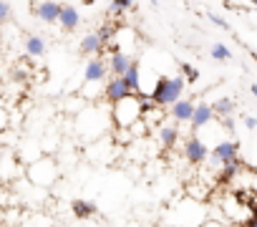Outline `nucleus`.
<instances>
[{
    "label": "nucleus",
    "instance_id": "f257e3e1",
    "mask_svg": "<svg viewBox=\"0 0 257 227\" xmlns=\"http://www.w3.org/2000/svg\"><path fill=\"white\" fill-rule=\"evenodd\" d=\"M207 207L204 202H197L192 197H184L177 207L169 209L167 214V222L169 227H202L207 222Z\"/></svg>",
    "mask_w": 257,
    "mask_h": 227
},
{
    "label": "nucleus",
    "instance_id": "f03ea898",
    "mask_svg": "<svg viewBox=\"0 0 257 227\" xmlns=\"http://www.w3.org/2000/svg\"><path fill=\"white\" fill-rule=\"evenodd\" d=\"M184 88H187V81H184V76L182 73H177V76H159L157 81H154V88H152V101L157 103V106H174L179 98H182V93H184Z\"/></svg>",
    "mask_w": 257,
    "mask_h": 227
},
{
    "label": "nucleus",
    "instance_id": "7ed1b4c3",
    "mask_svg": "<svg viewBox=\"0 0 257 227\" xmlns=\"http://www.w3.org/2000/svg\"><path fill=\"white\" fill-rule=\"evenodd\" d=\"M144 117V108H142V98L139 96H126L118 103H113L111 108V119L118 129H132L134 124H139Z\"/></svg>",
    "mask_w": 257,
    "mask_h": 227
},
{
    "label": "nucleus",
    "instance_id": "20e7f679",
    "mask_svg": "<svg viewBox=\"0 0 257 227\" xmlns=\"http://www.w3.org/2000/svg\"><path fill=\"white\" fill-rule=\"evenodd\" d=\"M26 179L38 189H48L58 179V164L51 157H41V159H36L33 164L26 167Z\"/></svg>",
    "mask_w": 257,
    "mask_h": 227
},
{
    "label": "nucleus",
    "instance_id": "39448f33",
    "mask_svg": "<svg viewBox=\"0 0 257 227\" xmlns=\"http://www.w3.org/2000/svg\"><path fill=\"white\" fill-rule=\"evenodd\" d=\"M234 159H239V142H229L227 139V142L214 144L212 152H209V162L214 167H224V164H229Z\"/></svg>",
    "mask_w": 257,
    "mask_h": 227
},
{
    "label": "nucleus",
    "instance_id": "423d86ee",
    "mask_svg": "<svg viewBox=\"0 0 257 227\" xmlns=\"http://www.w3.org/2000/svg\"><path fill=\"white\" fill-rule=\"evenodd\" d=\"M209 147L197 137V134H192L187 142H184V159L192 164V167H199V164H204L207 159H209Z\"/></svg>",
    "mask_w": 257,
    "mask_h": 227
},
{
    "label": "nucleus",
    "instance_id": "0eeeda50",
    "mask_svg": "<svg viewBox=\"0 0 257 227\" xmlns=\"http://www.w3.org/2000/svg\"><path fill=\"white\" fill-rule=\"evenodd\" d=\"M106 76H108V61H103L101 56H93V58L86 63V68H83V86L101 83Z\"/></svg>",
    "mask_w": 257,
    "mask_h": 227
},
{
    "label": "nucleus",
    "instance_id": "6e6552de",
    "mask_svg": "<svg viewBox=\"0 0 257 227\" xmlns=\"http://www.w3.org/2000/svg\"><path fill=\"white\" fill-rule=\"evenodd\" d=\"M23 167L18 162V154L13 152H3V157H0V182H13L18 177H23Z\"/></svg>",
    "mask_w": 257,
    "mask_h": 227
},
{
    "label": "nucleus",
    "instance_id": "1a4fd4ad",
    "mask_svg": "<svg viewBox=\"0 0 257 227\" xmlns=\"http://www.w3.org/2000/svg\"><path fill=\"white\" fill-rule=\"evenodd\" d=\"M103 96H106V101L113 106V103H118L121 98L132 96V91H128V86H126L123 76H111V78H108V83L103 86Z\"/></svg>",
    "mask_w": 257,
    "mask_h": 227
},
{
    "label": "nucleus",
    "instance_id": "9d476101",
    "mask_svg": "<svg viewBox=\"0 0 257 227\" xmlns=\"http://www.w3.org/2000/svg\"><path fill=\"white\" fill-rule=\"evenodd\" d=\"M157 139H159V144H162L167 152H172V149L179 144V124H177V122H172V124H159Z\"/></svg>",
    "mask_w": 257,
    "mask_h": 227
},
{
    "label": "nucleus",
    "instance_id": "9b49d317",
    "mask_svg": "<svg viewBox=\"0 0 257 227\" xmlns=\"http://www.w3.org/2000/svg\"><path fill=\"white\" fill-rule=\"evenodd\" d=\"M194 108H197V103L194 101H189V98H179L172 108H169V113H172V122H177V124H184V122H192V117H194Z\"/></svg>",
    "mask_w": 257,
    "mask_h": 227
},
{
    "label": "nucleus",
    "instance_id": "f8f14e48",
    "mask_svg": "<svg viewBox=\"0 0 257 227\" xmlns=\"http://www.w3.org/2000/svg\"><path fill=\"white\" fill-rule=\"evenodd\" d=\"M61 8H63V6L53 3V0H43V3H36V6H33V13H36L43 23H58Z\"/></svg>",
    "mask_w": 257,
    "mask_h": 227
},
{
    "label": "nucleus",
    "instance_id": "ddd939ff",
    "mask_svg": "<svg viewBox=\"0 0 257 227\" xmlns=\"http://www.w3.org/2000/svg\"><path fill=\"white\" fill-rule=\"evenodd\" d=\"M132 63H134V58L128 56L126 51L111 53V56H108V73H111V76H123L128 68H132Z\"/></svg>",
    "mask_w": 257,
    "mask_h": 227
},
{
    "label": "nucleus",
    "instance_id": "4468645a",
    "mask_svg": "<svg viewBox=\"0 0 257 227\" xmlns=\"http://www.w3.org/2000/svg\"><path fill=\"white\" fill-rule=\"evenodd\" d=\"M214 119V111H212V103H204V101H199L197 103V108H194V117H192V134H197V129H202V127H207L209 122Z\"/></svg>",
    "mask_w": 257,
    "mask_h": 227
},
{
    "label": "nucleus",
    "instance_id": "2eb2a0df",
    "mask_svg": "<svg viewBox=\"0 0 257 227\" xmlns=\"http://www.w3.org/2000/svg\"><path fill=\"white\" fill-rule=\"evenodd\" d=\"M242 169H244V167H242V159H234V162L224 164V167L219 169V174H217V184H219V187H229V184L239 177Z\"/></svg>",
    "mask_w": 257,
    "mask_h": 227
},
{
    "label": "nucleus",
    "instance_id": "dca6fc26",
    "mask_svg": "<svg viewBox=\"0 0 257 227\" xmlns=\"http://www.w3.org/2000/svg\"><path fill=\"white\" fill-rule=\"evenodd\" d=\"M78 23H81V13H78L73 6H63V8H61L58 26H61L66 33H71V31H76V28H78Z\"/></svg>",
    "mask_w": 257,
    "mask_h": 227
},
{
    "label": "nucleus",
    "instance_id": "f3484780",
    "mask_svg": "<svg viewBox=\"0 0 257 227\" xmlns=\"http://www.w3.org/2000/svg\"><path fill=\"white\" fill-rule=\"evenodd\" d=\"M103 48V41L98 33H86L78 43V53L81 56H98V51Z\"/></svg>",
    "mask_w": 257,
    "mask_h": 227
},
{
    "label": "nucleus",
    "instance_id": "a211bd4d",
    "mask_svg": "<svg viewBox=\"0 0 257 227\" xmlns=\"http://www.w3.org/2000/svg\"><path fill=\"white\" fill-rule=\"evenodd\" d=\"M123 81H126L128 91H132L134 96L144 93V91H142V66H139V61H134V63H132V68H128V71L123 73Z\"/></svg>",
    "mask_w": 257,
    "mask_h": 227
},
{
    "label": "nucleus",
    "instance_id": "6ab92c4d",
    "mask_svg": "<svg viewBox=\"0 0 257 227\" xmlns=\"http://www.w3.org/2000/svg\"><path fill=\"white\" fill-rule=\"evenodd\" d=\"M71 212L78 219H88V217H93L98 212V207H96V202H88V199H73L71 202Z\"/></svg>",
    "mask_w": 257,
    "mask_h": 227
},
{
    "label": "nucleus",
    "instance_id": "aec40b11",
    "mask_svg": "<svg viewBox=\"0 0 257 227\" xmlns=\"http://www.w3.org/2000/svg\"><path fill=\"white\" fill-rule=\"evenodd\" d=\"M212 111H214V117H217V119L232 117V113H234V101L227 98V96H222V98H217V101L212 103Z\"/></svg>",
    "mask_w": 257,
    "mask_h": 227
},
{
    "label": "nucleus",
    "instance_id": "412c9836",
    "mask_svg": "<svg viewBox=\"0 0 257 227\" xmlns=\"http://www.w3.org/2000/svg\"><path fill=\"white\" fill-rule=\"evenodd\" d=\"M23 48H26V53H28V56L38 58V56H43V53H46V41H43L41 36H28V38H26V43H23Z\"/></svg>",
    "mask_w": 257,
    "mask_h": 227
},
{
    "label": "nucleus",
    "instance_id": "4be33fe9",
    "mask_svg": "<svg viewBox=\"0 0 257 227\" xmlns=\"http://www.w3.org/2000/svg\"><path fill=\"white\" fill-rule=\"evenodd\" d=\"M209 56H212L214 61H232V51H229L224 43H214V46L209 48Z\"/></svg>",
    "mask_w": 257,
    "mask_h": 227
},
{
    "label": "nucleus",
    "instance_id": "5701e85b",
    "mask_svg": "<svg viewBox=\"0 0 257 227\" xmlns=\"http://www.w3.org/2000/svg\"><path fill=\"white\" fill-rule=\"evenodd\" d=\"M179 73L184 76V81H187V83L199 81V68H194L192 63H179Z\"/></svg>",
    "mask_w": 257,
    "mask_h": 227
},
{
    "label": "nucleus",
    "instance_id": "b1692460",
    "mask_svg": "<svg viewBox=\"0 0 257 227\" xmlns=\"http://www.w3.org/2000/svg\"><path fill=\"white\" fill-rule=\"evenodd\" d=\"M137 6V0H111V11L113 13H123L128 8H134Z\"/></svg>",
    "mask_w": 257,
    "mask_h": 227
},
{
    "label": "nucleus",
    "instance_id": "393cba45",
    "mask_svg": "<svg viewBox=\"0 0 257 227\" xmlns=\"http://www.w3.org/2000/svg\"><path fill=\"white\" fill-rule=\"evenodd\" d=\"M11 16H13V11H11V3H8V0H0V26H3V23H8V21H11Z\"/></svg>",
    "mask_w": 257,
    "mask_h": 227
},
{
    "label": "nucleus",
    "instance_id": "a878e982",
    "mask_svg": "<svg viewBox=\"0 0 257 227\" xmlns=\"http://www.w3.org/2000/svg\"><path fill=\"white\" fill-rule=\"evenodd\" d=\"M207 18H209V21H212V23H214V26H217L219 31H232V28H229V23H227V21H224L222 16H217V13H209Z\"/></svg>",
    "mask_w": 257,
    "mask_h": 227
},
{
    "label": "nucleus",
    "instance_id": "bb28decb",
    "mask_svg": "<svg viewBox=\"0 0 257 227\" xmlns=\"http://www.w3.org/2000/svg\"><path fill=\"white\" fill-rule=\"evenodd\" d=\"M219 127H222L227 134H232V132H234V119H232V117H224V119H219Z\"/></svg>",
    "mask_w": 257,
    "mask_h": 227
},
{
    "label": "nucleus",
    "instance_id": "cd10ccee",
    "mask_svg": "<svg viewBox=\"0 0 257 227\" xmlns=\"http://www.w3.org/2000/svg\"><path fill=\"white\" fill-rule=\"evenodd\" d=\"M6 129H8V111L0 108V132H6Z\"/></svg>",
    "mask_w": 257,
    "mask_h": 227
},
{
    "label": "nucleus",
    "instance_id": "c85d7f7f",
    "mask_svg": "<svg viewBox=\"0 0 257 227\" xmlns=\"http://www.w3.org/2000/svg\"><path fill=\"white\" fill-rule=\"evenodd\" d=\"M242 122H244V127H247V129H257V119H254V117H244Z\"/></svg>",
    "mask_w": 257,
    "mask_h": 227
},
{
    "label": "nucleus",
    "instance_id": "c756f323",
    "mask_svg": "<svg viewBox=\"0 0 257 227\" xmlns=\"http://www.w3.org/2000/svg\"><path fill=\"white\" fill-rule=\"evenodd\" d=\"M202 227H224V224H222L219 219H214V217H209V219H207V222H204Z\"/></svg>",
    "mask_w": 257,
    "mask_h": 227
},
{
    "label": "nucleus",
    "instance_id": "7c9ffc66",
    "mask_svg": "<svg viewBox=\"0 0 257 227\" xmlns=\"http://www.w3.org/2000/svg\"><path fill=\"white\" fill-rule=\"evenodd\" d=\"M254 194H257V192H254ZM247 204H249V212H252V217H257V199H254V202H247Z\"/></svg>",
    "mask_w": 257,
    "mask_h": 227
},
{
    "label": "nucleus",
    "instance_id": "2f4dec72",
    "mask_svg": "<svg viewBox=\"0 0 257 227\" xmlns=\"http://www.w3.org/2000/svg\"><path fill=\"white\" fill-rule=\"evenodd\" d=\"M242 227H257V217H249V219H247Z\"/></svg>",
    "mask_w": 257,
    "mask_h": 227
},
{
    "label": "nucleus",
    "instance_id": "473e14b6",
    "mask_svg": "<svg viewBox=\"0 0 257 227\" xmlns=\"http://www.w3.org/2000/svg\"><path fill=\"white\" fill-rule=\"evenodd\" d=\"M249 93H252V96L257 98V83H252V86H249Z\"/></svg>",
    "mask_w": 257,
    "mask_h": 227
},
{
    "label": "nucleus",
    "instance_id": "72a5a7b5",
    "mask_svg": "<svg viewBox=\"0 0 257 227\" xmlns=\"http://www.w3.org/2000/svg\"><path fill=\"white\" fill-rule=\"evenodd\" d=\"M249 56H252V61L257 63V51H249Z\"/></svg>",
    "mask_w": 257,
    "mask_h": 227
},
{
    "label": "nucleus",
    "instance_id": "f704fd0d",
    "mask_svg": "<svg viewBox=\"0 0 257 227\" xmlns=\"http://www.w3.org/2000/svg\"><path fill=\"white\" fill-rule=\"evenodd\" d=\"M149 3H152V6H154V8H157V6H159V0H149Z\"/></svg>",
    "mask_w": 257,
    "mask_h": 227
},
{
    "label": "nucleus",
    "instance_id": "c9c22d12",
    "mask_svg": "<svg viewBox=\"0 0 257 227\" xmlns=\"http://www.w3.org/2000/svg\"><path fill=\"white\" fill-rule=\"evenodd\" d=\"M254 192H257V172H254Z\"/></svg>",
    "mask_w": 257,
    "mask_h": 227
},
{
    "label": "nucleus",
    "instance_id": "e433bc0d",
    "mask_svg": "<svg viewBox=\"0 0 257 227\" xmlns=\"http://www.w3.org/2000/svg\"><path fill=\"white\" fill-rule=\"evenodd\" d=\"M249 3H252V6H254V8H257V0H249Z\"/></svg>",
    "mask_w": 257,
    "mask_h": 227
},
{
    "label": "nucleus",
    "instance_id": "4c0bfd02",
    "mask_svg": "<svg viewBox=\"0 0 257 227\" xmlns=\"http://www.w3.org/2000/svg\"><path fill=\"white\" fill-rule=\"evenodd\" d=\"M0 157H3V152H0Z\"/></svg>",
    "mask_w": 257,
    "mask_h": 227
}]
</instances>
